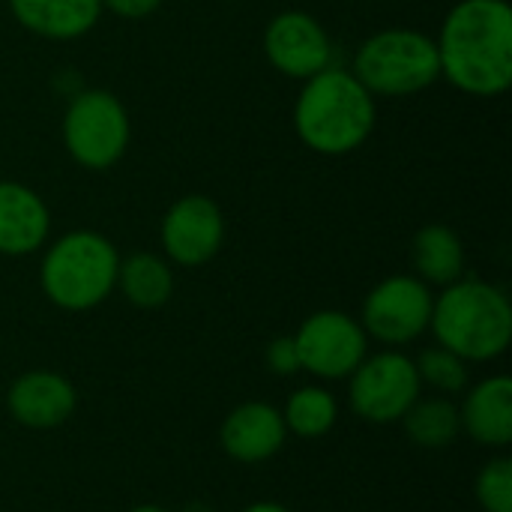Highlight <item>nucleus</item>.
I'll list each match as a JSON object with an SVG mask.
<instances>
[{
	"mask_svg": "<svg viewBox=\"0 0 512 512\" xmlns=\"http://www.w3.org/2000/svg\"><path fill=\"white\" fill-rule=\"evenodd\" d=\"M6 405H9V414L24 429L45 432V429L63 426L72 417L78 396H75V387L69 384V378H63L60 372L33 369L12 381Z\"/></svg>",
	"mask_w": 512,
	"mask_h": 512,
	"instance_id": "f8f14e48",
	"label": "nucleus"
},
{
	"mask_svg": "<svg viewBox=\"0 0 512 512\" xmlns=\"http://www.w3.org/2000/svg\"><path fill=\"white\" fill-rule=\"evenodd\" d=\"M477 501L486 512H512V462L492 459L477 477Z\"/></svg>",
	"mask_w": 512,
	"mask_h": 512,
	"instance_id": "4be33fe9",
	"label": "nucleus"
},
{
	"mask_svg": "<svg viewBox=\"0 0 512 512\" xmlns=\"http://www.w3.org/2000/svg\"><path fill=\"white\" fill-rule=\"evenodd\" d=\"M117 267L120 255L108 237L96 231H69L45 252L39 282L57 309L87 312L117 288Z\"/></svg>",
	"mask_w": 512,
	"mask_h": 512,
	"instance_id": "20e7f679",
	"label": "nucleus"
},
{
	"mask_svg": "<svg viewBox=\"0 0 512 512\" xmlns=\"http://www.w3.org/2000/svg\"><path fill=\"white\" fill-rule=\"evenodd\" d=\"M294 126L300 141L324 156H342L366 144L375 129V96L354 78V72L327 66L306 78L297 96Z\"/></svg>",
	"mask_w": 512,
	"mask_h": 512,
	"instance_id": "f03ea898",
	"label": "nucleus"
},
{
	"mask_svg": "<svg viewBox=\"0 0 512 512\" xmlns=\"http://www.w3.org/2000/svg\"><path fill=\"white\" fill-rule=\"evenodd\" d=\"M354 78L375 96H411L441 78L438 42L426 33L393 27L369 36L354 57Z\"/></svg>",
	"mask_w": 512,
	"mask_h": 512,
	"instance_id": "39448f33",
	"label": "nucleus"
},
{
	"mask_svg": "<svg viewBox=\"0 0 512 512\" xmlns=\"http://www.w3.org/2000/svg\"><path fill=\"white\" fill-rule=\"evenodd\" d=\"M117 288L138 309H159L174 294L171 267L153 252H135L117 267Z\"/></svg>",
	"mask_w": 512,
	"mask_h": 512,
	"instance_id": "a211bd4d",
	"label": "nucleus"
},
{
	"mask_svg": "<svg viewBox=\"0 0 512 512\" xmlns=\"http://www.w3.org/2000/svg\"><path fill=\"white\" fill-rule=\"evenodd\" d=\"M417 375H420V384H429L438 393H462L468 387V363L441 345L420 354Z\"/></svg>",
	"mask_w": 512,
	"mask_h": 512,
	"instance_id": "412c9836",
	"label": "nucleus"
},
{
	"mask_svg": "<svg viewBox=\"0 0 512 512\" xmlns=\"http://www.w3.org/2000/svg\"><path fill=\"white\" fill-rule=\"evenodd\" d=\"M21 27L45 39L84 36L102 15L99 0H9Z\"/></svg>",
	"mask_w": 512,
	"mask_h": 512,
	"instance_id": "dca6fc26",
	"label": "nucleus"
},
{
	"mask_svg": "<svg viewBox=\"0 0 512 512\" xmlns=\"http://www.w3.org/2000/svg\"><path fill=\"white\" fill-rule=\"evenodd\" d=\"M267 60L288 78H312L324 72L333 60V45L327 30L309 12H282L264 30Z\"/></svg>",
	"mask_w": 512,
	"mask_h": 512,
	"instance_id": "9b49d317",
	"label": "nucleus"
},
{
	"mask_svg": "<svg viewBox=\"0 0 512 512\" xmlns=\"http://www.w3.org/2000/svg\"><path fill=\"white\" fill-rule=\"evenodd\" d=\"M432 333L441 348L465 363L501 357L512 339V306L507 294L480 279H459L432 306Z\"/></svg>",
	"mask_w": 512,
	"mask_h": 512,
	"instance_id": "7ed1b4c3",
	"label": "nucleus"
},
{
	"mask_svg": "<svg viewBox=\"0 0 512 512\" xmlns=\"http://www.w3.org/2000/svg\"><path fill=\"white\" fill-rule=\"evenodd\" d=\"M129 512H168V510H162V507H153V504H144V507H135V510H129Z\"/></svg>",
	"mask_w": 512,
	"mask_h": 512,
	"instance_id": "a878e982",
	"label": "nucleus"
},
{
	"mask_svg": "<svg viewBox=\"0 0 512 512\" xmlns=\"http://www.w3.org/2000/svg\"><path fill=\"white\" fill-rule=\"evenodd\" d=\"M264 360H267V369L276 372V375H294L300 369V357H297V345H294V336H279L267 345L264 351Z\"/></svg>",
	"mask_w": 512,
	"mask_h": 512,
	"instance_id": "5701e85b",
	"label": "nucleus"
},
{
	"mask_svg": "<svg viewBox=\"0 0 512 512\" xmlns=\"http://www.w3.org/2000/svg\"><path fill=\"white\" fill-rule=\"evenodd\" d=\"M102 9H111L120 18H144L159 9L162 0H99Z\"/></svg>",
	"mask_w": 512,
	"mask_h": 512,
	"instance_id": "b1692460",
	"label": "nucleus"
},
{
	"mask_svg": "<svg viewBox=\"0 0 512 512\" xmlns=\"http://www.w3.org/2000/svg\"><path fill=\"white\" fill-rule=\"evenodd\" d=\"M435 297L417 276H390L378 282L363 303L366 336L384 345H408L429 330Z\"/></svg>",
	"mask_w": 512,
	"mask_h": 512,
	"instance_id": "1a4fd4ad",
	"label": "nucleus"
},
{
	"mask_svg": "<svg viewBox=\"0 0 512 512\" xmlns=\"http://www.w3.org/2000/svg\"><path fill=\"white\" fill-rule=\"evenodd\" d=\"M348 399L360 420L387 426L405 417V411L420 399L417 363L399 351H381L366 357L351 375Z\"/></svg>",
	"mask_w": 512,
	"mask_h": 512,
	"instance_id": "0eeeda50",
	"label": "nucleus"
},
{
	"mask_svg": "<svg viewBox=\"0 0 512 512\" xmlns=\"http://www.w3.org/2000/svg\"><path fill=\"white\" fill-rule=\"evenodd\" d=\"M288 438L282 411L267 402H246L228 414L219 441L222 450L243 465H258L273 459Z\"/></svg>",
	"mask_w": 512,
	"mask_h": 512,
	"instance_id": "ddd939ff",
	"label": "nucleus"
},
{
	"mask_svg": "<svg viewBox=\"0 0 512 512\" xmlns=\"http://www.w3.org/2000/svg\"><path fill=\"white\" fill-rule=\"evenodd\" d=\"M63 144L90 171L120 162L129 147V114L120 99L108 90H81L63 114Z\"/></svg>",
	"mask_w": 512,
	"mask_h": 512,
	"instance_id": "423d86ee",
	"label": "nucleus"
},
{
	"mask_svg": "<svg viewBox=\"0 0 512 512\" xmlns=\"http://www.w3.org/2000/svg\"><path fill=\"white\" fill-rule=\"evenodd\" d=\"M402 423H405L408 438L423 450H444L462 432L459 408L450 399H441V396L438 399H417L405 411Z\"/></svg>",
	"mask_w": 512,
	"mask_h": 512,
	"instance_id": "6ab92c4d",
	"label": "nucleus"
},
{
	"mask_svg": "<svg viewBox=\"0 0 512 512\" xmlns=\"http://www.w3.org/2000/svg\"><path fill=\"white\" fill-rule=\"evenodd\" d=\"M51 228L45 201L24 183H0V255L36 252Z\"/></svg>",
	"mask_w": 512,
	"mask_h": 512,
	"instance_id": "4468645a",
	"label": "nucleus"
},
{
	"mask_svg": "<svg viewBox=\"0 0 512 512\" xmlns=\"http://www.w3.org/2000/svg\"><path fill=\"white\" fill-rule=\"evenodd\" d=\"M462 429L483 447H507L512 441V381L495 375L480 381L459 411Z\"/></svg>",
	"mask_w": 512,
	"mask_h": 512,
	"instance_id": "2eb2a0df",
	"label": "nucleus"
},
{
	"mask_svg": "<svg viewBox=\"0 0 512 512\" xmlns=\"http://www.w3.org/2000/svg\"><path fill=\"white\" fill-rule=\"evenodd\" d=\"M339 405L330 390L324 387H300L291 393L282 420L285 429L294 432L297 438H321L336 426Z\"/></svg>",
	"mask_w": 512,
	"mask_h": 512,
	"instance_id": "aec40b11",
	"label": "nucleus"
},
{
	"mask_svg": "<svg viewBox=\"0 0 512 512\" xmlns=\"http://www.w3.org/2000/svg\"><path fill=\"white\" fill-rule=\"evenodd\" d=\"M243 512H291V510H288V507H282V504H273V501H258V504L246 507Z\"/></svg>",
	"mask_w": 512,
	"mask_h": 512,
	"instance_id": "393cba45",
	"label": "nucleus"
},
{
	"mask_svg": "<svg viewBox=\"0 0 512 512\" xmlns=\"http://www.w3.org/2000/svg\"><path fill=\"white\" fill-rule=\"evenodd\" d=\"M441 75L471 96L512 84V12L504 0H459L438 39Z\"/></svg>",
	"mask_w": 512,
	"mask_h": 512,
	"instance_id": "f257e3e1",
	"label": "nucleus"
},
{
	"mask_svg": "<svg viewBox=\"0 0 512 512\" xmlns=\"http://www.w3.org/2000/svg\"><path fill=\"white\" fill-rule=\"evenodd\" d=\"M414 267L426 285H453L465 273V246L447 225H426L414 237Z\"/></svg>",
	"mask_w": 512,
	"mask_h": 512,
	"instance_id": "f3484780",
	"label": "nucleus"
},
{
	"mask_svg": "<svg viewBox=\"0 0 512 512\" xmlns=\"http://www.w3.org/2000/svg\"><path fill=\"white\" fill-rule=\"evenodd\" d=\"M225 219L216 201L204 195H186L174 201L162 219V246L180 267H201L222 249Z\"/></svg>",
	"mask_w": 512,
	"mask_h": 512,
	"instance_id": "9d476101",
	"label": "nucleus"
},
{
	"mask_svg": "<svg viewBox=\"0 0 512 512\" xmlns=\"http://www.w3.org/2000/svg\"><path fill=\"white\" fill-rule=\"evenodd\" d=\"M294 345H297L300 369L324 381H339L348 378L366 360L369 336L363 324L354 321L351 315L324 309L300 324Z\"/></svg>",
	"mask_w": 512,
	"mask_h": 512,
	"instance_id": "6e6552de",
	"label": "nucleus"
}]
</instances>
